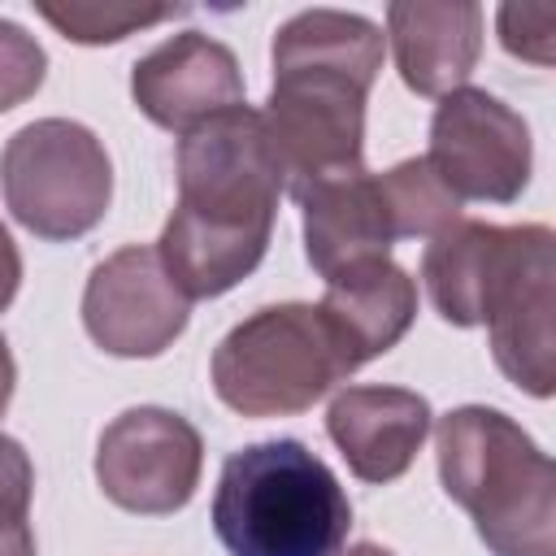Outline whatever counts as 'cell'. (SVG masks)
Returning a JSON list of instances; mask_svg holds the SVG:
<instances>
[{"label": "cell", "mask_w": 556, "mask_h": 556, "mask_svg": "<svg viewBox=\"0 0 556 556\" xmlns=\"http://www.w3.org/2000/svg\"><path fill=\"white\" fill-rule=\"evenodd\" d=\"M178 204L156 256L187 300L239 287L265 256L287 191L261 109H226L178 139Z\"/></svg>", "instance_id": "cell-1"}, {"label": "cell", "mask_w": 556, "mask_h": 556, "mask_svg": "<svg viewBox=\"0 0 556 556\" xmlns=\"http://www.w3.org/2000/svg\"><path fill=\"white\" fill-rule=\"evenodd\" d=\"M439 482L491 556H556V469L500 408L460 404L434 426Z\"/></svg>", "instance_id": "cell-2"}, {"label": "cell", "mask_w": 556, "mask_h": 556, "mask_svg": "<svg viewBox=\"0 0 556 556\" xmlns=\"http://www.w3.org/2000/svg\"><path fill=\"white\" fill-rule=\"evenodd\" d=\"M213 530L230 556H339L352 500L334 469L300 439H265L226 456Z\"/></svg>", "instance_id": "cell-3"}, {"label": "cell", "mask_w": 556, "mask_h": 556, "mask_svg": "<svg viewBox=\"0 0 556 556\" xmlns=\"http://www.w3.org/2000/svg\"><path fill=\"white\" fill-rule=\"evenodd\" d=\"M348 374H356V365L343 339L326 313L304 300L256 308L213 348V391L239 417L308 413Z\"/></svg>", "instance_id": "cell-4"}, {"label": "cell", "mask_w": 556, "mask_h": 556, "mask_svg": "<svg viewBox=\"0 0 556 556\" xmlns=\"http://www.w3.org/2000/svg\"><path fill=\"white\" fill-rule=\"evenodd\" d=\"M4 208L35 239L70 243L96 230L113 200V161L100 135L70 117H39L0 152Z\"/></svg>", "instance_id": "cell-5"}, {"label": "cell", "mask_w": 556, "mask_h": 556, "mask_svg": "<svg viewBox=\"0 0 556 556\" xmlns=\"http://www.w3.org/2000/svg\"><path fill=\"white\" fill-rule=\"evenodd\" d=\"M365 100L369 83L361 78L334 70H274L261 117L295 204L313 187L365 169Z\"/></svg>", "instance_id": "cell-6"}, {"label": "cell", "mask_w": 556, "mask_h": 556, "mask_svg": "<svg viewBox=\"0 0 556 556\" xmlns=\"http://www.w3.org/2000/svg\"><path fill=\"white\" fill-rule=\"evenodd\" d=\"M204 469L200 430L161 404L117 413L96 443V482L109 504L139 517H169L191 504Z\"/></svg>", "instance_id": "cell-7"}, {"label": "cell", "mask_w": 556, "mask_h": 556, "mask_svg": "<svg viewBox=\"0 0 556 556\" xmlns=\"http://www.w3.org/2000/svg\"><path fill=\"white\" fill-rule=\"evenodd\" d=\"M426 161L456 200L513 204L530 182L534 143L517 109L482 87H460L430 117Z\"/></svg>", "instance_id": "cell-8"}, {"label": "cell", "mask_w": 556, "mask_h": 556, "mask_svg": "<svg viewBox=\"0 0 556 556\" xmlns=\"http://www.w3.org/2000/svg\"><path fill=\"white\" fill-rule=\"evenodd\" d=\"M191 321V300L165 274L156 248L126 243L83 287V326L109 356H161Z\"/></svg>", "instance_id": "cell-9"}, {"label": "cell", "mask_w": 556, "mask_h": 556, "mask_svg": "<svg viewBox=\"0 0 556 556\" xmlns=\"http://www.w3.org/2000/svg\"><path fill=\"white\" fill-rule=\"evenodd\" d=\"M552 243L556 235L547 226H517V243L482 308V326L491 334V356L500 374L534 400H547L556 387Z\"/></svg>", "instance_id": "cell-10"}, {"label": "cell", "mask_w": 556, "mask_h": 556, "mask_svg": "<svg viewBox=\"0 0 556 556\" xmlns=\"http://www.w3.org/2000/svg\"><path fill=\"white\" fill-rule=\"evenodd\" d=\"M130 100L152 126L174 130L178 139L200 122L248 104L239 56L204 30H182L139 56L130 70Z\"/></svg>", "instance_id": "cell-11"}, {"label": "cell", "mask_w": 556, "mask_h": 556, "mask_svg": "<svg viewBox=\"0 0 556 556\" xmlns=\"http://www.w3.org/2000/svg\"><path fill=\"white\" fill-rule=\"evenodd\" d=\"M434 426L430 400L408 387H343L326 408V434L361 482H395L417 460Z\"/></svg>", "instance_id": "cell-12"}, {"label": "cell", "mask_w": 556, "mask_h": 556, "mask_svg": "<svg viewBox=\"0 0 556 556\" xmlns=\"http://www.w3.org/2000/svg\"><path fill=\"white\" fill-rule=\"evenodd\" d=\"M387 39L404 87L413 96L443 100L469 83L482 56V4L395 0L387 4Z\"/></svg>", "instance_id": "cell-13"}, {"label": "cell", "mask_w": 556, "mask_h": 556, "mask_svg": "<svg viewBox=\"0 0 556 556\" xmlns=\"http://www.w3.org/2000/svg\"><path fill=\"white\" fill-rule=\"evenodd\" d=\"M300 208H304V256L321 282L391 261L395 226H391V208L382 200L378 174L356 169V174L330 178L313 187L300 200Z\"/></svg>", "instance_id": "cell-14"}, {"label": "cell", "mask_w": 556, "mask_h": 556, "mask_svg": "<svg viewBox=\"0 0 556 556\" xmlns=\"http://www.w3.org/2000/svg\"><path fill=\"white\" fill-rule=\"evenodd\" d=\"M517 243V226H491V222H452L443 235H434L421 252V282L430 291L434 313L447 326H482L486 295Z\"/></svg>", "instance_id": "cell-15"}, {"label": "cell", "mask_w": 556, "mask_h": 556, "mask_svg": "<svg viewBox=\"0 0 556 556\" xmlns=\"http://www.w3.org/2000/svg\"><path fill=\"white\" fill-rule=\"evenodd\" d=\"M317 308L326 313L352 365L361 369L408 334L417 317V282L395 261H378L326 282V295L317 300Z\"/></svg>", "instance_id": "cell-16"}, {"label": "cell", "mask_w": 556, "mask_h": 556, "mask_svg": "<svg viewBox=\"0 0 556 556\" xmlns=\"http://www.w3.org/2000/svg\"><path fill=\"white\" fill-rule=\"evenodd\" d=\"M387 56V35L378 22L343 9H304L274 30V70H334L374 87Z\"/></svg>", "instance_id": "cell-17"}, {"label": "cell", "mask_w": 556, "mask_h": 556, "mask_svg": "<svg viewBox=\"0 0 556 556\" xmlns=\"http://www.w3.org/2000/svg\"><path fill=\"white\" fill-rule=\"evenodd\" d=\"M382 200L391 208L395 239H434L452 222H460V200L443 187V178L430 169L426 156H408L378 174Z\"/></svg>", "instance_id": "cell-18"}, {"label": "cell", "mask_w": 556, "mask_h": 556, "mask_svg": "<svg viewBox=\"0 0 556 556\" xmlns=\"http://www.w3.org/2000/svg\"><path fill=\"white\" fill-rule=\"evenodd\" d=\"M35 13L56 26L65 39L74 43H117L135 30H148L165 17H182L187 4H156V9H139V4H35Z\"/></svg>", "instance_id": "cell-19"}, {"label": "cell", "mask_w": 556, "mask_h": 556, "mask_svg": "<svg viewBox=\"0 0 556 556\" xmlns=\"http://www.w3.org/2000/svg\"><path fill=\"white\" fill-rule=\"evenodd\" d=\"M30 500H35V465L17 439L0 434V556H35Z\"/></svg>", "instance_id": "cell-20"}, {"label": "cell", "mask_w": 556, "mask_h": 556, "mask_svg": "<svg viewBox=\"0 0 556 556\" xmlns=\"http://www.w3.org/2000/svg\"><path fill=\"white\" fill-rule=\"evenodd\" d=\"M48 78V52L43 43L22 30L17 22L0 17V113L26 104Z\"/></svg>", "instance_id": "cell-21"}, {"label": "cell", "mask_w": 556, "mask_h": 556, "mask_svg": "<svg viewBox=\"0 0 556 556\" xmlns=\"http://www.w3.org/2000/svg\"><path fill=\"white\" fill-rule=\"evenodd\" d=\"M500 43L530 61V65H552V39H556V9L552 4H500Z\"/></svg>", "instance_id": "cell-22"}, {"label": "cell", "mask_w": 556, "mask_h": 556, "mask_svg": "<svg viewBox=\"0 0 556 556\" xmlns=\"http://www.w3.org/2000/svg\"><path fill=\"white\" fill-rule=\"evenodd\" d=\"M17 287H22V252H17L13 235H9L4 222H0V313L13 304Z\"/></svg>", "instance_id": "cell-23"}, {"label": "cell", "mask_w": 556, "mask_h": 556, "mask_svg": "<svg viewBox=\"0 0 556 556\" xmlns=\"http://www.w3.org/2000/svg\"><path fill=\"white\" fill-rule=\"evenodd\" d=\"M13 387H17V365H13V352H9V343L0 334V417H4V408L13 400Z\"/></svg>", "instance_id": "cell-24"}, {"label": "cell", "mask_w": 556, "mask_h": 556, "mask_svg": "<svg viewBox=\"0 0 556 556\" xmlns=\"http://www.w3.org/2000/svg\"><path fill=\"white\" fill-rule=\"evenodd\" d=\"M339 556H395V552H387V547H378V543H356V547H348V552H339Z\"/></svg>", "instance_id": "cell-25"}]
</instances>
